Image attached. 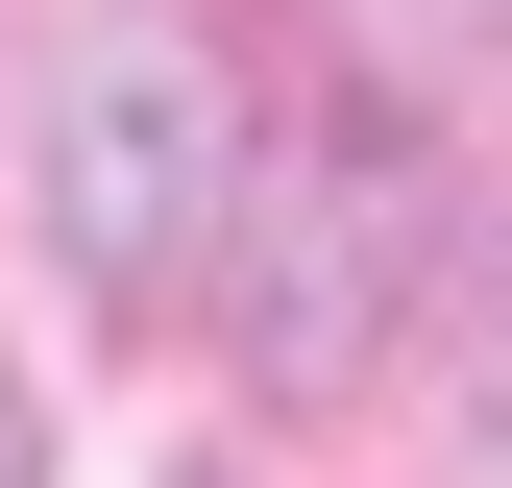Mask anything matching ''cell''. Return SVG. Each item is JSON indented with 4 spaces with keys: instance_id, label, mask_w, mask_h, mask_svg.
Wrapping results in <instances>:
<instances>
[{
    "instance_id": "cell-2",
    "label": "cell",
    "mask_w": 512,
    "mask_h": 488,
    "mask_svg": "<svg viewBox=\"0 0 512 488\" xmlns=\"http://www.w3.org/2000/svg\"><path fill=\"white\" fill-rule=\"evenodd\" d=\"M0 488H25V391H0Z\"/></svg>"
},
{
    "instance_id": "cell-3",
    "label": "cell",
    "mask_w": 512,
    "mask_h": 488,
    "mask_svg": "<svg viewBox=\"0 0 512 488\" xmlns=\"http://www.w3.org/2000/svg\"><path fill=\"white\" fill-rule=\"evenodd\" d=\"M488 293H512V244H488Z\"/></svg>"
},
{
    "instance_id": "cell-1",
    "label": "cell",
    "mask_w": 512,
    "mask_h": 488,
    "mask_svg": "<svg viewBox=\"0 0 512 488\" xmlns=\"http://www.w3.org/2000/svg\"><path fill=\"white\" fill-rule=\"evenodd\" d=\"M220 196H244L220 74L196 49H98L74 122H49V244H74L98 293H171V269H220Z\"/></svg>"
}]
</instances>
